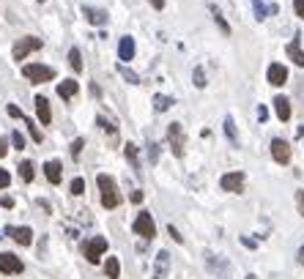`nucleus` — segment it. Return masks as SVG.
I'll return each instance as SVG.
<instances>
[{"label":"nucleus","instance_id":"nucleus-1","mask_svg":"<svg viewBox=\"0 0 304 279\" xmlns=\"http://www.w3.org/2000/svg\"><path fill=\"white\" fill-rule=\"evenodd\" d=\"M96 184L101 189V205L104 208H118L121 205V195H118V186H115L113 175H96Z\"/></svg>","mask_w":304,"mask_h":279},{"label":"nucleus","instance_id":"nucleus-2","mask_svg":"<svg viewBox=\"0 0 304 279\" xmlns=\"http://www.w3.org/2000/svg\"><path fill=\"white\" fill-rule=\"evenodd\" d=\"M22 77L30 80L33 85L52 82V80H55V69H52V66H44V63H25L22 66Z\"/></svg>","mask_w":304,"mask_h":279},{"label":"nucleus","instance_id":"nucleus-3","mask_svg":"<svg viewBox=\"0 0 304 279\" xmlns=\"http://www.w3.org/2000/svg\"><path fill=\"white\" fill-rule=\"evenodd\" d=\"M42 39H36V36H25V39H19L17 44H14V49H11V55H14V60H25L30 52H39L42 49Z\"/></svg>","mask_w":304,"mask_h":279},{"label":"nucleus","instance_id":"nucleus-4","mask_svg":"<svg viewBox=\"0 0 304 279\" xmlns=\"http://www.w3.org/2000/svg\"><path fill=\"white\" fill-rule=\"evenodd\" d=\"M104 252H107V238H104V236L90 238V241H85V246H83V255H85V260H88V263H99Z\"/></svg>","mask_w":304,"mask_h":279},{"label":"nucleus","instance_id":"nucleus-5","mask_svg":"<svg viewBox=\"0 0 304 279\" xmlns=\"http://www.w3.org/2000/svg\"><path fill=\"white\" fill-rule=\"evenodd\" d=\"M131 230L137 233V236H143L145 241H151V238L156 236V225H154V219H151L148 211H140L137 219H134V225H131Z\"/></svg>","mask_w":304,"mask_h":279},{"label":"nucleus","instance_id":"nucleus-6","mask_svg":"<svg viewBox=\"0 0 304 279\" xmlns=\"http://www.w3.org/2000/svg\"><path fill=\"white\" fill-rule=\"evenodd\" d=\"M167 140H170V148H173L175 156H184V129H181V123H170V129H167Z\"/></svg>","mask_w":304,"mask_h":279},{"label":"nucleus","instance_id":"nucleus-7","mask_svg":"<svg viewBox=\"0 0 304 279\" xmlns=\"http://www.w3.org/2000/svg\"><path fill=\"white\" fill-rule=\"evenodd\" d=\"M271 156H274L277 164H288L291 161V143L282 140V137H274L271 140Z\"/></svg>","mask_w":304,"mask_h":279},{"label":"nucleus","instance_id":"nucleus-8","mask_svg":"<svg viewBox=\"0 0 304 279\" xmlns=\"http://www.w3.org/2000/svg\"><path fill=\"white\" fill-rule=\"evenodd\" d=\"M25 263L11 252H0V274H22Z\"/></svg>","mask_w":304,"mask_h":279},{"label":"nucleus","instance_id":"nucleus-9","mask_svg":"<svg viewBox=\"0 0 304 279\" xmlns=\"http://www.w3.org/2000/svg\"><path fill=\"white\" fill-rule=\"evenodd\" d=\"M219 186H222V192L239 195V192L244 189V175H241V172H225V175L219 178Z\"/></svg>","mask_w":304,"mask_h":279},{"label":"nucleus","instance_id":"nucleus-10","mask_svg":"<svg viewBox=\"0 0 304 279\" xmlns=\"http://www.w3.org/2000/svg\"><path fill=\"white\" fill-rule=\"evenodd\" d=\"M266 80H268V85L282 88V85L288 82V69L282 63H271V66H268V72H266Z\"/></svg>","mask_w":304,"mask_h":279},{"label":"nucleus","instance_id":"nucleus-11","mask_svg":"<svg viewBox=\"0 0 304 279\" xmlns=\"http://www.w3.org/2000/svg\"><path fill=\"white\" fill-rule=\"evenodd\" d=\"M44 175H47V181H49L52 186H58V184H60V178H63V164H60L58 159L44 161Z\"/></svg>","mask_w":304,"mask_h":279},{"label":"nucleus","instance_id":"nucleus-12","mask_svg":"<svg viewBox=\"0 0 304 279\" xmlns=\"http://www.w3.org/2000/svg\"><path fill=\"white\" fill-rule=\"evenodd\" d=\"M167 274H170V255L162 249L159 255H156V260H154V274H151V277L154 279H167Z\"/></svg>","mask_w":304,"mask_h":279},{"label":"nucleus","instance_id":"nucleus-13","mask_svg":"<svg viewBox=\"0 0 304 279\" xmlns=\"http://www.w3.org/2000/svg\"><path fill=\"white\" fill-rule=\"evenodd\" d=\"M6 233L19 246H30V243H33V230H30V227H6Z\"/></svg>","mask_w":304,"mask_h":279},{"label":"nucleus","instance_id":"nucleus-14","mask_svg":"<svg viewBox=\"0 0 304 279\" xmlns=\"http://www.w3.org/2000/svg\"><path fill=\"white\" fill-rule=\"evenodd\" d=\"M80 93V82L77 80H63V82H58V96L60 99H74V96Z\"/></svg>","mask_w":304,"mask_h":279},{"label":"nucleus","instance_id":"nucleus-15","mask_svg":"<svg viewBox=\"0 0 304 279\" xmlns=\"http://www.w3.org/2000/svg\"><path fill=\"white\" fill-rule=\"evenodd\" d=\"M36 113H39V120L42 126H49L52 123V110H49V101L44 96H36Z\"/></svg>","mask_w":304,"mask_h":279},{"label":"nucleus","instance_id":"nucleus-16","mask_svg":"<svg viewBox=\"0 0 304 279\" xmlns=\"http://www.w3.org/2000/svg\"><path fill=\"white\" fill-rule=\"evenodd\" d=\"M285 55H288V58H291L293 63L299 66V69H304V49L299 47V36H296V39H293V41L285 47Z\"/></svg>","mask_w":304,"mask_h":279},{"label":"nucleus","instance_id":"nucleus-17","mask_svg":"<svg viewBox=\"0 0 304 279\" xmlns=\"http://www.w3.org/2000/svg\"><path fill=\"white\" fill-rule=\"evenodd\" d=\"M134 49H137V47H134V39H131V36H124V39H121V44H118V58L126 63V60L134 58Z\"/></svg>","mask_w":304,"mask_h":279},{"label":"nucleus","instance_id":"nucleus-18","mask_svg":"<svg viewBox=\"0 0 304 279\" xmlns=\"http://www.w3.org/2000/svg\"><path fill=\"white\" fill-rule=\"evenodd\" d=\"M274 113L280 120H291V101L285 96H274Z\"/></svg>","mask_w":304,"mask_h":279},{"label":"nucleus","instance_id":"nucleus-19","mask_svg":"<svg viewBox=\"0 0 304 279\" xmlns=\"http://www.w3.org/2000/svg\"><path fill=\"white\" fill-rule=\"evenodd\" d=\"M83 14H85V19H88L90 25H107V11H101V8H90V6H85V8H83Z\"/></svg>","mask_w":304,"mask_h":279},{"label":"nucleus","instance_id":"nucleus-20","mask_svg":"<svg viewBox=\"0 0 304 279\" xmlns=\"http://www.w3.org/2000/svg\"><path fill=\"white\" fill-rule=\"evenodd\" d=\"M69 66L74 69V74L83 72V55H80V49H77V47L69 49Z\"/></svg>","mask_w":304,"mask_h":279},{"label":"nucleus","instance_id":"nucleus-21","mask_svg":"<svg viewBox=\"0 0 304 279\" xmlns=\"http://www.w3.org/2000/svg\"><path fill=\"white\" fill-rule=\"evenodd\" d=\"M222 126H225V134H227V140H230V145L236 148V145H239V134H236V123H233L230 115L225 118V123H222Z\"/></svg>","mask_w":304,"mask_h":279},{"label":"nucleus","instance_id":"nucleus-22","mask_svg":"<svg viewBox=\"0 0 304 279\" xmlns=\"http://www.w3.org/2000/svg\"><path fill=\"white\" fill-rule=\"evenodd\" d=\"M104 271H107L110 279H118V277H121V263H118V257H107V263H104Z\"/></svg>","mask_w":304,"mask_h":279},{"label":"nucleus","instance_id":"nucleus-23","mask_svg":"<svg viewBox=\"0 0 304 279\" xmlns=\"http://www.w3.org/2000/svg\"><path fill=\"white\" fill-rule=\"evenodd\" d=\"M170 107H173V99H170V96H162V93L154 96V110L156 113H165V110H170Z\"/></svg>","mask_w":304,"mask_h":279},{"label":"nucleus","instance_id":"nucleus-24","mask_svg":"<svg viewBox=\"0 0 304 279\" xmlns=\"http://www.w3.org/2000/svg\"><path fill=\"white\" fill-rule=\"evenodd\" d=\"M124 151H126V159H129V164L134 167V170L140 172V161H137V145L134 143H126L124 145Z\"/></svg>","mask_w":304,"mask_h":279},{"label":"nucleus","instance_id":"nucleus-25","mask_svg":"<svg viewBox=\"0 0 304 279\" xmlns=\"http://www.w3.org/2000/svg\"><path fill=\"white\" fill-rule=\"evenodd\" d=\"M19 175H22V181H33L36 178V167H33V161H22V164H19Z\"/></svg>","mask_w":304,"mask_h":279},{"label":"nucleus","instance_id":"nucleus-26","mask_svg":"<svg viewBox=\"0 0 304 279\" xmlns=\"http://www.w3.org/2000/svg\"><path fill=\"white\" fill-rule=\"evenodd\" d=\"M118 74H121V77H124V80H126V82H131V85H137V82H140V77H137V74L131 72L129 66H124V63H121V66H118Z\"/></svg>","mask_w":304,"mask_h":279},{"label":"nucleus","instance_id":"nucleus-27","mask_svg":"<svg viewBox=\"0 0 304 279\" xmlns=\"http://www.w3.org/2000/svg\"><path fill=\"white\" fill-rule=\"evenodd\" d=\"M214 22H217V25H219V30H222V36H230V25H227V22H225V17H222V14H219V11H217V8H214Z\"/></svg>","mask_w":304,"mask_h":279},{"label":"nucleus","instance_id":"nucleus-28","mask_svg":"<svg viewBox=\"0 0 304 279\" xmlns=\"http://www.w3.org/2000/svg\"><path fill=\"white\" fill-rule=\"evenodd\" d=\"M250 3H252V8H255V17L258 19H266L268 17V8L263 6V0H250Z\"/></svg>","mask_w":304,"mask_h":279},{"label":"nucleus","instance_id":"nucleus-29","mask_svg":"<svg viewBox=\"0 0 304 279\" xmlns=\"http://www.w3.org/2000/svg\"><path fill=\"white\" fill-rule=\"evenodd\" d=\"M96 123H99V126H101V129L107 131V134H110V137H115V126H113V123H110V120H107V118H104V115H99V118H96Z\"/></svg>","mask_w":304,"mask_h":279},{"label":"nucleus","instance_id":"nucleus-30","mask_svg":"<svg viewBox=\"0 0 304 279\" xmlns=\"http://www.w3.org/2000/svg\"><path fill=\"white\" fill-rule=\"evenodd\" d=\"M69 189H72V195H74V197H80V195L85 192V181H83V178H74Z\"/></svg>","mask_w":304,"mask_h":279},{"label":"nucleus","instance_id":"nucleus-31","mask_svg":"<svg viewBox=\"0 0 304 279\" xmlns=\"http://www.w3.org/2000/svg\"><path fill=\"white\" fill-rule=\"evenodd\" d=\"M192 80H195V85H197V88H206V74H203V66H197V69H195Z\"/></svg>","mask_w":304,"mask_h":279},{"label":"nucleus","instance_id":"nucleus-32","mask_svg":"<svg viewBox=\"0 0 304 279\" xmlns=\"http://www.w3.org/2000/svg\"><path fill=\"white\" fill-rule=\"evenodd\" d=\"M25 123H28V129H30V137H33V143H42V131L36 129V123L30 118H25Z\"/></svg>","mask_w":304,"mask_h":279},{"label":"nucleus","instance_id":"nucleus-33","mask_svg":"<svg viewBox=\"0 0 304 279\" xmlns=\"http://www.w3.org/2000/svg\"><path fill=\"white\" fill-rule=\"evenodd\" d=\"M83 145H85L83 137H77V140L72 143V156H74V159H80V154H83Z\"/></svg>","mask_w":304,"mask_h":279},{"label":"nucleus","instance_id":"nucleus-34","mask_svg":"<svg viewBox=\"0 0 304 279\" xmlns=\"http://www.w3.org/2000/svg\"><path fill=\"white\" fill-rule=\"evenodd\" d=\"M11 145H14L17 151H22V148H25V137L19 134V131H11Z\"/></svg>","mask_w":304,"mask_h":279},{"label":"nucleus","instance_id":"nucleus-35","mask_svg":"<svg viewBox=\"0 0 304 279\" xmlns=\"http://www.w3.org/2000/svg\"><path fill=\"white\" fill-rule=\"evenodd\" d=\"M6 113L11 115V118H19V120H25V113L17 107V104H8V107H6Z\"/></svg>","mask_w":304,"mask_h":279},{"label":"nucleus","instance_id":"nucleus-36","mask_svg":"<svg viewBox=\"0 0 304 279\" xmlns=\"http://www.w3.org/2000/svg\"><path fill=\"white\" fill-rule=\"evenodd\" d=\"M8 184H11V175H8L6 167H0V189H6Z\"/></svg>","mask_w":304,"mask_h":279},{"label":"nucleus","instance_id":"nucleus-37","mask_svg":"<svg viewBox=\"0 0 304 279\" xmlns=\"http://www.w3.org/2000/svg\"><path fill=\"white\" fill-rule=\"evenodd\" d=\"M148 159H151V164H156V159H159V145H154V143L148 145Z\"/></svg>","mask_w":304,"mask_h":279},{"label":"nucleus","instance_id":"nucleus-38","mask_svg":"<svg viewBox=\"0 0 304 279\" xmlns=\"http://www.w3.org/2000/svg\"><path fill=\"white\" fill-rule=\"evenodd\" d=\"M296 208H299V214L304 216V189L296 192Z\"/></svg>","mask_w":304,"mask_h":279},{"label":"nucleus","instance_id":"nucleus-39","mask_svg":"<svg viewBox=\"0 0 304 279\" xmlns=\"http://www.w3.org/2000/svg\"><path fill=\"white\" fill-rule=\"evenodd\" d=\"M293 11L299 19H304V0H293Z\"/></svg>","mask_w":304,"mask_h":279},{"label":"nucleus","instance_id":"nucleus-40","mask_svg":"<svg viewBox=\"0 0 304 279\" xmlns=\"http://www.w3.org/2000/svg\"><path fill=\"white\" fill-rule=\"evenodd\" d=\"M167 233L173 236V241H178V243H184V236H178V230H175L173 225H167Z\"/></svg>","mask_w":304,"mask_h":279},{"label":"nucleus","instance_id":"nucleus-41","mask_svg":"<svg viewBox=\"0 0 304 279\" xmlns=\"http://www.w3.org/2000/svg\"><path fill=\"white\" fill-rule=\"evenodd\" d=\"M8 154V137H0V159Z\"/></svg>","mask_w":304,"mask_h":279},{"label":"nucleus","instance_id":"nucleus-42","mask_svg":"<svg viewBox=\"0 0 304 279\" xmlns=\"http://www.w3.org/2000/svg\"><path fill=\"white\" fill-rule=\"evenodd\" d=\"M0 205H3V208H14V197H0Z\"/></svg>","mask_w":304,"mask_h":279},{"label":"nucleus","instance_id":"nucleus-43","mask_svg":"<svg viewBox=\"0 0 304 279\" xmlns=\"http://www.w3.org/2000/svg\"><path fill=\"white\" fill-rule=\"evenodd\" d=\"M258 118H261V120H266V118H268V110L263 107V104H261V107H258Z\"/></svg>","mask_w":304,"mask_h":279},{"label":"nucleus","instance_id":"nucleus-44","mask_svg":"<svg viewBox=\"0 0 304 279\" xmlns=\"http://www.w3.org/2000/svg\"><path fill=\"white\" fill-rule=\"evenodd\" d=\"M148 3L156 8V11H162V8H165V0H148Z\"/></svg>","mask_w":304,"mask_h":279},{"label":"nucleus","instance_id":"nucleus-45","mask_svg":"<svg viewBox=\"0 0 304 279\" xmlns=\"http://www.w3.org/2000/svg\"><path fill=\"white\" fill-rule=\"evenodd\" d=\"M131 202H143V192H131Z\"/></svg>","mask_w":304,"mask_h":279},{"label":"nucleus","instance_id":"nucleus-46","mask_svg":"<svg viewBox=\"0 0 304 279\" xmlns=\"http://www.w3.org/2000/svg\"><path fill=\"white\" fill-rule=\"evenodd\" d=\"M296 257H299V263H302V266H304V246H302V249L296 252Z\"/></svg>","mask_w":304,"mask_h":279},{"label":"nucleus","instance_id":"nucleus-47","mask_svg":"<svg viewBox=\"0 0 304 279\" xmlns=\"http://www.w3.org/2000/svg\"><path fill=\"white\" fill-rule=\"evenodd\" d=\"M247 279H258V277H255V274H250V277H247Z\"/></svg>","mask_w":304,"mask_h":279}]
</instances>
